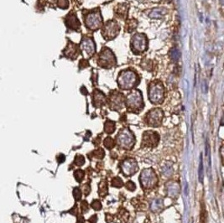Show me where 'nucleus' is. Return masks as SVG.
Returning a JSON list of instances; mask_svg holds the SVG:
<instances>
[{"label":"nucleus","instance_id":"7","mask_svg":"<svg viewBox=\"0 0 224 223\" xmlns=\"http://www.w3.org/2000/svg\"><path fill=\"white\" fill-rule=\"evenodd\" d=\"M148 40L144 34H135L131 40V48L135 54H141L147 50Z\"/></svg>","mask_w":224,"mask_h":223},{"label":"nucleus","instance_id":"31","mask_svg":"<svg viewBox=\"0 0 224 223\" xmlns=\"http://www.w3.org/2000/svg\"><path fill=\"white\" fill-rule=\"evenodd\" d=\"M88 203L86 201H82V204H81V208H82V213H86L87 212V211H88Z\"/></svg>","mask_w":224,"mask_h":223},{"label":"nucleus","instance_id":"27","mask_svg":"<svg viewBox=\"0 0 224 223\" xmlns=\"http://www.w3.org/2000/svg\"><path fill=\"white\" fill-rule=\"evenodd\" d=\"M74 164L77 166L83 165L84 164H85V159H84L83 156L80 155V154L76 155V157H75V160H74Z\"/></svg>","mask_w":224,"mask_h":223},{"label":"nucleus","instance_id":"34","mask_svg":"<svg viewBox=\"0 0 224 223\" xmlns=\"http://www.w3.org/2000/svg\"><path fill=\"white\" fill-rule=\"evenodd\" d=\"M89 66L88 61H87V60H86V59H82L81 61H80V64H79V66L81 69H82V68H86L87 67Z\"/></svg>","mask_w":224,"mask_h":223},{"label":"nucleus","instance_id":"20","mask_svg":"<svg viewBox=\"0 0 224 223\" xmlns=\"http://www.w3.org/2000/svg\"><path fill=\"white\" fill-rule=\"evenodd\" d=\"M164 9H155L150 12V17L152 19H160L164 15Z\"/></svg>","mask_w":224,"mask_h":223},{"label":"nucleus","instance_id":"13","mask_svg":"<svg viewBox=\"0 0 224 223\" xmlns=\"http://www.w3.org/2000/svg\"><path fill=\"white\" fill-rule=\"evenodd\" d=\"M109 105L113 110H121L124 106V97L118 92L111 93L109 97Z\"/></svg>","mask_w":224,"mask_h":223},{"label":"nucleus","instance_id":"6","mask_svg":"<svg viewBox=\"0 0 224 223\" xmlns=\"http://www.w3.org/2000/svg\"><path fill=\"white\" fill-rule=\"evenodd\" d=\"M139 180L143 188L150 189L156 185L158 182V177L155 172L152 169H146L145 170H144L141 173Z\"/></svg>","mask_w":224,"mask_h":223},{"label":"nucleus","instance_id":"24","mask_svg":"<svg viewBox=\"0 0 224 223\" xmlns=\"http://www.w3.org/2000/svg\"><path fill=\"white\" fill-rule=\"evenodd\" d=\"M103 145L105 146V148H107V149H112L115 146V142L112 138L108 137V138H106L104 139V141H103Z\"/></svg>","mask_w":224,"mask_h":223},{"label":"nucleus","instance_id":"12","mask_svg":"<svg viewBox=\"0 0 224 223\" xmlns=\"http://www.w3.org/2000/svg\"><path fill=\"white\" fill-rule=\"evenodd\" d=\"M81 49L84 56L87 58L92 57L96 52V46L94 41L88 37H85L82 39L81 43Z\"/></svg>","mask_w":224,"mask_h":223},{"label":"nucleus","instance_id":"9","mask_svg":"<svg viewBox=\"0 0 224 223\" xmlns=\"http://www.w3.org/2000/svg\"><path fill=\"white\" fill-rule=\"evenodd\" d=\"M120 28L118 23L114 20L108 21L103 29V36L106 40L114 39L119 33Z\"/></svg>","mask_w":224,"mask_h":223},{"label":"nucleus","instance_id":"17","mask_svg":"<svg viewBox=\"0 0 224 223\" xmlns=\"http://www.w3.org/2000/svg\"><path fill=\"white\" fill-rule=\"evenodd\" d=\"M66 25L72 29L74 30H77L80 28V22H79L78 19L77 15L75 14H69L66 18Z\"/></svg>","mask_w":224,"mask_h":223},{"label":"nucleus","instance_id":"36","mask_svg":"<svg viewBox=\"0 0 224 223\" xmlns=\"http://www.w3.org/2000/svg\"><path fill=\"white\" fill-rule=\"evenodd\" d=\"M97 221H98V217H97V216L96 215H94L92 216V217L90 218L88 220V222L90 223H97Z\"/></svg>","mask_w":224,"mask_h":223},{"label":"nucleus","instance_id":"18","mask_svg":"<svg viewBox=\"0 0 224 223\" xmlns=\"http://www.w3.org/2000/svg\"><path fill=\"white\" fill-rule=\"evenodd\" d=\"M104 131L108 134H112L115 131V123L108 120L104 124Z\"/></svg>","mask_w":224,"mask_h":223},{"label":"nucleus","instance_id":"33","mask_svg":"<svg viewBox=\"0 0 224 223\" xmlns=\"http://www.w3.org/2000/svg\"><path fill=\"white\" fill-rule=\"evenodd\" d=\"M91 191V187L88 184H86V185H84L83 187H82V192H83V194L85 196H87L89 193Z\"/></svg>","mask_w":224,"mask_h":223},{"label":"nucleus","instance_id":"16","mask_svg":"<svg viewBox=\"0 0 224 223\" xmlns=\"http://www.w3.org/2000/svg\"><path fill=\"white\" fill-rule=\"evenodd\" d=\"M106 103V97L100 91H94L93 93V105L96 108H100Z\"/></svg>","mask_w":224,"mask_h":223},{"label":"nucleus","instance_id":"29","mask_svg":"<svg viewBox=\"0 0 224 223\" xmlns=\"http://www.w3.org/2000/svg\"><path fill=\"white\" fill-rule=\"evenodd\" d=\"M73 196L76 201H80L82 198V191L79 188H75L73 191Z\"/></svg>","mask_w":224,"mask_h":223},{"label":"nucleus","instance_id":"2","mask_svg":"<svg viewBox=\"0 0 224 223\" xmlns=\"http://www.w3.org/2000/svg\"><path fill=\"white\" fill-rule=\"evenodd\" d=\"M118 145L121 149L126 150H130L133 149L135 143V139L133 134L128 128L121 129L116 138Z\"/></svg>","mask_w":224,"mask_h":223},{"label":"nucleus","instance_id":"1","mask_svg":"<svg viewBox=\"0 0 224 223\" xmlns=\"http://www.w3.org/2000/svg\"><path fill=\"white\" fill-rule=\"evenodd\" d=\"M138 76L132 71H125L121 72L118 78V84L120 88L124 90L134 88L138 84Z\"/></svg>","mask_w":224,"mask_h":223},{"label":"nucleus","instance_id":"4","mask_svg":"<svg viewBox=\"0 0 224 223\" xmlns=\"http://www.w3.org/2000/svg\"><path fill=\"white\" fill-rule=\"evenodd\" d=\"M165 97L164 86L160 82H154L149 87V99L154 104L161 103Z\"/></svg>","mask_w":224,"mask_h":223},{"label":"nucleus","instance_id":"32","mask_svg":"<svg viewBox=\"0 0 224 223\" xmlns=\"http://www.w3.org/2000/svg\"><path fill=\"white\" fill-rule=\"evenodd\" d=\"M126 188L129 190V191H134L135 190L136 185L135 184L134 182L132 181H128L126 183Z\"/></svg>","mask_w":224,"mask_h":223},{"label":"nucleus","instance_id":"23","mask_svg":"<svg viewBox=\"0 0 224 223\" xmlns=\"http://www.w3.org/2000/svg\"><path fill=\"white\" fill-rule=\"evenodd\" d=\"M198 175H199V180L201 183L203 182V159H202V154L200 155V165H199V170H198Z\"/></svg>","mask_w":224,"mask_h":223},{"label":"nucleus","instance_id":"11","mask_svg":"<svg viewBox=\"0 0 224 223\" xmlns=\"http://www.w3.org/2000/svg\"><path fill=\"white\" fill-rule=\"evenodd\" d=\"M160 141L159 134L154 131H147L143 134L142 146L145 148H154L158 144Z\"/></svg>","mask_w":224,"mask_h":223},{"label":"nucleus","instance_id":"8","mask_svg":"<svg viewBox=\"0 0 224 223\" xmlns=\"http://www.w3.org/2000/svg\"><path fill=\"white\" fill-rule=\"evenodd\" d=\"M85 24L87 27L92 30H99L103 25V18L100 12L94 11V12L89 13L85 17Z\"/></svg>","mask_w":224,"mask_h":223},{"label":"nucleus","instance_id":"19","mask_svg":"<svg viewBox=\"0 0 224 223\" xmlns=\"http://www.w3.org/2000/svg\"><path fill=\"white\" fill-rule=\"evenodd\" d=\"M105 153L103 149H96L94 150L93 152L91 153V154H89V159L91 158H95V159H102L104 158Z\"/></svg>","mask_w":224,"mask_h":223},{"label":"nucleus","instance_id":"21","mask_svg":"<svg viewBox=\"0 0 224 223\" xmlns=\"http://www.w3.org/2000/svg\"><path fill=\"white\" fill-rule=\"evenodd\" d=\"M98 189V194L101 197H104L105 196L108 194V185H107V183L105 181L101 182V183L99 184Z\"/></svg>","mask_w":224,"mask_h":223},{"label":"nucleus","instance_id":"3","mask_svg":"<svg viewBox=\"0 0 224 223\" xmlns=\"http://www.w3.org/2000/svg\"><path fill=\"white\" fill-rule=\"evenodd\" d=\"M126 106L129 111L134 113H138L143 109L145 104L142 97V94L139 91L136 90L128 95L126 99Z\"/></svg>","mask_w":224,"mask_h":223},{"label":"nucleus","instance_id":"37","mask_svg":"<svg viewBox=\"0 0 224 223\" xmlns=\"http://www.w3.org/2000/svg\"><path fill=\"white\" fill-rule=\"evenodd\" d=\"M107 217H106V222L108 223H110L111 222H113V217L111 216V215H109V214H107L106 215Z\"/></svg>","mask_w":224,"mask_h":223},{"label":"nucleus","instance_id":"5","mask_svg":"<svg viewBox=\"0 0 224 223\" xmlns=\"http://www.w3.org/2000/svg\"><path fill=\"white\" fill-rule=\"evenodd\" d=\"M116 58L113 53L108 48H103L99 54L98 64L99 66L104 68H110L116 65Z\"/></svg>","mask_w":224,"mask_h":223},{"label":"nucleus","instance_id":"25","mask_svg":"<svg viewBox=\"0 0 224 223\" xmlns=\"http://www.w3.org/2000/svg\"><path fill=\"white\" fill-rule=\"evenodd\" d=\"M137 25H138V22L135 20V19H130V20L128 21L127 23V28H128V31L132 32L134 31L137 28Z\"/></svg>","mask_w":224,"mask_h":223},{"label":"nucleus","instance_id":"10","mask_svg":"<svg viewBox=\"0 0 224 223\" xmlns=\"http://www.w3.org/2000/svg\"><path fill=\"white\" fill-rule=\"evenodd\" d=\"M164 117L163 111L160 108H154L150 111L146 115V122L149 126L158 127L161 124L162 119Z\"/></svg>","mask_w":224,"mask_h":223},{"label":"nucleus","instance_id":"28","mask_svg":"<svg viewBox=\"0 0 224 223\" xmlns=\"http://www.w3.org/2000/svg\"><path fill=\"white\" fill-rule=\"evenodd\" d=\"M112 185L117 187V188H121L124 185V183H123V180L120 179L119 177H115L112 180Z\"/></svg>","mask_w":224,"mask_h":223},{"label":"nucleus","instance_id":"30","mask_svg":"<svg viewBox=\"0 0 224 223\" xmlns=\"http://www.w3.org/2000/svg\"><path fill=\"white\" fill-rule=\"evenodd\" d=\"M91 206L93 208L95 211H100L102 209V204L98 200H95L93 201L92 204H91Z\"/></svg>","mask_w":224,"mask_h":223},{"label":"nucleus","instance_id":"14","mask_svg":"<svg viewBox=\"0 0 224 223\" xmlns=\"http://www.w3.org/2000/svg\"><path fill=\"white\" fill-rule=\"evenodd\" d=\"M121 169L126 176H130L138 171V165L135 159H127L121 164Z\"/></svg>","mask_w":224,"mask_h":223},{"label":"nucleus","instance_id":"26","mask_svg":"<svg viewBox=\"0 0 224 223\" xmlns=\"http://www.w3.org/2000/svg\"><path fill=\"white\" fill-rule=\"evenodd\" d=\"M84 175H85V173L82 170H77L76 171L74 172V177H75L76 180L79 182V183H81L82 180H83Z\"/></svg>","mask_w":224,"mask_h":223},{"label":"nucleus","instance_id":"15","mask_svg":"<svg viewBox=\"0 0 224 223\" xmlns=\"http://www.w3.org/2000/svg\"><path fill=\"white\" fill-rule=\"evenodd\" d=\"M79 48L77 45L73 44V43H70L67 48L65 51V54L67 57L71 58L72 60H75L76 58L79 55Z\"/></svg>","mask_w":224,"mask_h":223},{"label":"nucleus","instance_id":"22","mask_svg":"<svg viewBox=\"0 0 224 223\" xmlns=\"http://www.w3.org/2000/svg\"><path fill=\"white\" fill-rule=\"evenodd\" d=\"M180 56H181V53L176 48H172L171 51H170V57H171L172 61L176 62V61H178Z\"/></svg>","mask_w":224,"mask_h":223},{"label":"nucleus","instance_id":"38","mask_svg":"<svg viewBox=\"0 0 224 223\" xmlns=\"http://www.w3.org/2000/svg\"><path fill=\"white\" fill-rule=\"evenodd\" d=\"M86 223H88V222H86Z\"/></svg>","mask_w":224,"mask_h":223},{"label":"nucleus","instance_id":"35","mask_svg":"<svg viewBox=\"0 0 224 223\" xmlns=\"http://www.w3.org/2000/svg\"><path fill=\"white\" fill-rule=\"evenodd\" d=\"M68 4H69L68 0H60L59 1V5L63 9H66L68 7Z\"/></svg>","mask_w":224,"mask_h":223}]
</instances>
